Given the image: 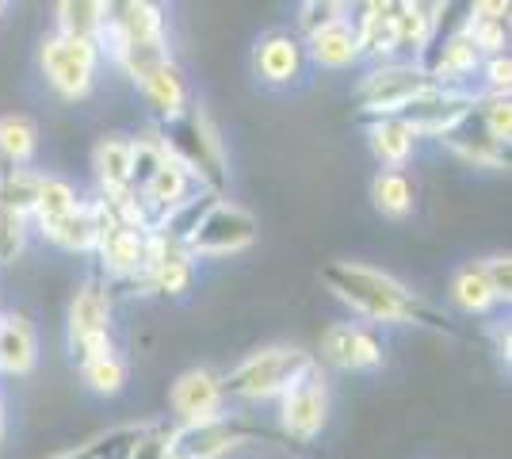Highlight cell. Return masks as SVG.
I'll return each mask as SVG.
<instances>
[{
	"label": "cell",
	"instance_id": "cell-1",
	"mask_svg": "<svg viewBox=\"0 0 512 459\" xmlns=\"http://www.w3.org/2000/svg\"><path fill=\"white\" fill-rule=\"evenodd\" d=\"M321 280L352 314H360L367 322L432 329V333H448V337L459 333L448 314L436 303H428L421 291H413L402 280H394L390 272H379L371 264L333 261L321 268Z\"/></svg>",
	"mask_w": 512,
	"mask_h": 459
},
{
	"label": "cell",
	"instance_id": "cell-2",
	"mask_svg": "<svg viewBox=\"0 0 512 459\" xmlns=\"http://www.w3.org/2000/svg\"><path fill=\"white\" fill-rule=\"evenodd\" d=\"M157 131H161V142H165L169 157L192 176L199 192H211V196L226 192L230 157H226V142H222V131L211 119V111L203 104H192L176 123L157 127Z\"/></svg>",
	"mask_w": 512,
	"mask_h": 459
},
{
	"label": "cell",
	"instance_id": "cell-3",
	"mask_svg": "<svg viewBox=\"0 0 512 459\" xmlns=\"http://www.w3.org/2000/svg\"><path fill=\"white\" fill-rule=\"evenodd\" d=\"M310 368H318L314 352L299 345H272V349L245 356L234 372L222 375V394L226 402H268V398H279L287 387H295Z\"/></svg>",
	"mask_w": 512,
	"mask_h": 459
},
{
	"label": "cell",
	"instance_id": "cell-4",
	"mask_svg": "<svg viewBox=\"0 0 512 459\" xmlns=\"http://www.w3.org/2000/svg\"><path fill=\"white\" fill-rule=\"evenodd\" d=\"M436 81L428 77V69L421 62H383V66H371L363 73V81L356 85L352 96V108L363 123L367 119H386V115H402L409 100H417L425 88H432Z\"/></svg>",
	"mask_w": 512,
	"mask_h": 459
},
{
	"label": "cell",
	"instance_id": "cell-5",
	"mask_svg": "<svg viewBox=\"0 0 512 459\" xmlns=\"http://www.w3.org/2000/svg\"><path fill=\"white\" fill-rule=\"evenodd\" d=\"M65 345L73 364H88V360H100L111 356V287L92 276L77 287L73 303H69V318H65Z\"/></svg>",
	"mask_w": 512,
	"mask_h": 459
},
{
	"label": "cell",
	"instance_id": "cell-6",
	"mask_svg": "<svg viewBox=\"0 0 512 459\" xmlns=\"http://www.w3.org/2000/svg\"><path fill=\"white\" fill-rule=\"evenodd\" d=\"M100 46L85 43V39H65V35H50L39 50V66H43L46 85L54 88L62 100L77 104L85 100L92 85H96V69H100Z\"/></svg>",
	"mask_w": 512,
	"mask_h": 459
},
{
	"label": "cell",
	"instance_id": "cell-7",
	"mask_svg": "<svg viewBox=\"0 0 512 459\" xmlns=\"http://www.w3.org/2000/svg\"><path fill=\"white\" fill-rule=\"evenodd\" d=\"M260 234V222L249 207H241L234 199H218L211 211L199 219V226L192 230V238L184 241V249L192 253V261L199 257H234L245 253Z\"/></svg>",
	"mask_w": 512,
	"mask_h": 459
},
{
	"label": "cell",
	"instance_id": "cell-8",
	"mask_svg": "<svg viewBox=\"0 0 512 459\" xmlns=\"http://www.w3.org/2000/svg\"><path fill=\"white\" fill-rule=\"evenodd\" d=\"M264 433L249 425L241 414H218L207 421H195V425H172L169 448L180 452L184 459H226L230 452L245 448L249 440H260Z\"/></svg>",
	"mask_w": 512,
	"mask_h": 459
},
{
	"label": "cell",
	"instance_id": "cell-9",
	"mask_svg": "<svg viewBox=\"0 0 512 459\" xmlns=\"http://www.w3.org/2000/svg\"><path fill=\"white\" fill-rule=\"evenodd\" d=\"M325 425H329V383L318 364L302 375L295 387L279 394V429L295 444H310L321 437Z\"/></svg>",
	"mask_w": 512,
	"mask_h": 459
},
{
	"label": "cell",
	"instance_id": "cell-10",
	"mask_svg": "<svg viewBox=\"0 0 512 459\" xmlns=\"http://www.w3.org/2000/svg\"><path fill=\"white\" fill-rule=\"evenodd\" d=\"M249 66H253V77L260 88H272V92L299 88L306 81V66H310L306 62V43L287 27H272L253 43Z\"/></svg>",
	"mask_w": 512,
	"mask_h": 459
},
{
	"label": "cell",
	"instance_id": "cell-11",
	"mask_svg": "<svg viewBox=\"0 0 512 459\" xmlns=\"http://www.w3.org/2000/svg\"><path fill=\"white\" fill-rule=\"evenodd\" d=\"M478 96L474 88H444V85H432L425 88L417 100H409L398 119H406L413 131L421 138H444L448 131H455L470 111L478 108Z\"/></svg>",
	"mask_w": 512,
	"mask_h": 459
},
{
	"label": "cell",
	"instance_id": "cell-12",
	"mask_svg": "<svg viewBox=\"0 0 512 459\" xmlns=\"http://www.w3.org/2000/svg\"><path fill=\"white\" fill-rule=\"evenodd\" d=\"M314 360L337 372H379L386 364V349L360 322H333L321 333V352Z\"/></svg>",
	"mask_w": 512,
	"mask_h": 459
},
{
	"label": "cell",
	"instance_id": "cell-13",
	"mask_svg": "<svg viewBox=\"0 0 512 459\" xmlns=\"http://www.w3.org/2000/svg\"><path fill=\"white\" fill-rule=\"evenodd\" d=\"M92 257L100 261L107 280H115V284H142V272L150 264V234L111 222L100 234V245H96Z\"/></svg>",
	"mask_w": 512,
	"mask_h": 459
},
{
	"label": "cell",
	"instance_id": "cell-14",
	"mask_svg": "<svg viewBox=\"0 0 512 459\" xmlns=\"http://www.w3.org/2000/svg\"><path fill=\"white\" fill-rule=\"evenodd\" d=\"M169 406H172L176 425H195V421L226 414L222 375H214L211 368H188V372L172 383Z\"/></svg>",
	"mask_w": 512,
	"mask_h": 459
},
{
	"label": "cell",
	"instance_id": "cell-15",
	"mask_svg": "<svg viewBox=\"0 0 512 459\" xmlns=\"http://www.w3.org/2000/svg\"><path fill=\"white\" fill-rule=\"evenodd\" d=\"M195 284V261L192 253L176 241H165L150 234V264L142 272V287L153 295H169V299H184Z\"/></svg>",
	"mask_w": 512,
	"mask_h": 459
},
{
	"label": "cell",
	"instance_id": "cell-16",
	"mask_svg": "<svg viewBox=\"0 0 512 459\" xmlns=\"http://www.w3.org/2000/svg\"><path fill=\"white\" fill-rule=\"evenodd\" d=\"M111 219H107L104 203L100 199H81L77 211H69L65 219L46 222L43 238L50 245H58L65 253H81V257H92L96 245H100V234H104Z\"/></svg>",
	"mask_w": 512,
	"mask_h": 459
},
{
	"label": "cell",
	"instance_id": "cell-17",
	"mask_svg": "<svg viewBox=\"0 0 512 459\" xmlns=\"http://www.w3.org/2000/svg\"><path fill=\"white\" fill-rule=\"evenodd\" d=\"M440 12H444V4H417V0L394 4V43H398L402 62L425 66L428 50L436 43V31H440Z\"/></svg>",
	"mask_w": 512,
	"mask_h": 459
},
{
	"label": "cell",
	"instance_id": "cell-18",
	"mask_svg": "<svg viewBox=\"0 0 512 459\" xmlns=\"http://www.w3.org/2000/svg\"><path fill=\"white\" fill-rule=\"evenodd\" d=\"M134 88H138V96L150 108L153 127H169V123H176L184 111L192 108V88H188V77H184V69L176 66V62L153 69L150 77Z\"/></svg>",
	"mask_w": 512,
	"mask_h": 459
},
{
	"label": "cell",
	"instance_id": "cell-19",
	"mask_svg": "<svg viewBox=\"0 0 512 459\" xmlns=\"http://www.w3.org/2000/svg\"><path fill=\"white\" fill-rule=\"evenodd\" d=\"M363 134H367V150H371V157L383 169H406L409 161H413V153H417V146H421V134L413 131L406 119H398V115L367 119Z\"/></svg>",
	"mask_w": 512,
	"mask_h": 459
},
{
	"label": "cell",
	"instance_id": "cell-20",
	"mask_svg": "<svg viewBox=\"0 0 512 459\" xmlns=\"http://www.w3.org/2000/svg\"><path fill=\"white\" fill-rule=\"evenodd\" d=\"M360 16H352L356 39H360V58H371L375 66L394 62L398 58V43H394V0H371L356 8Z\"/></svg>",
	"mask_w": 512,
	"mask_h": 459
},
{
	"label": "cell",
	"instance_id": "cell-21",
	"mask_svg": "<svg viewBox=\"0 0 512 459\" xmlns=\"http://www.w3.org/2000/svg\"><path fill=\"white\" fill-rule=\"evenodd\" d=\"M440 146H448V150L455 153L463 165H470V169H486V173H505V169H509V150L493 146L474 111H470L455 131H448L440 138Z\"/></svg>",
	"mask_w": 512,
	"mask_h": 459
},
{
	"label": "cell",
	"instance_id": "cell-22",
	"mask_svg": "<svg viewBox=\"0 0 512 459\" xmlns=\"http://www.w3.org/2000/svg\"><path fill=\"white\" fill-rule=\"evenodd\" d=\"M425 69L436 85L467 88L470 77L482 69V54L474 50V43H470V35H467V27H463V23H459L448 39H444V46L436 50V58L425 62Z\"/></svg>",
	"mask_w": 512,
	"mask_h": 459
},
{
	"label": "cell",
	"instance_id": "cell-23",
	"mask_svg": "<svg viewBox=\"0 0 512 459\" xmlns=\"http://www.w3.org/2000/svg\"><path fill=\"white\" fill-rule=\"evenodd\" d=\"M39 364V337L27 314H0V375H31Z\"/></svg>",
	"mask_w": 512,
	"mask_h": 459
},
{
	"label": "cell",
	"instance_id": "cell-24",
	"mask_svg": "<svg viewBox=\"0 0 512 459\" xmlns=\"http://www.w3.org/2000/svg\"><path fill=\"white\" fill-rule=\"evenodd\" d=\"M92 169L100 180V192H130L134 188V138L104 134L92 150Z\"/></svg>",
	"mask_w": 512,
	"mask_h": 459
},
{
	"label": "cell",
	"instance_id": "cell-25",
	"mask_svg": "<svg viewBox=\"0 0 512 459\" xmlns=\"http://www.w3.org/2000/svg\"><path fill=\"white\" fill-rule=\"evenodd\" d=\"M470 43L482 58L509 54V4L501 0H478L470 4V16L463 20Z\"/></svg>",
	"mask_w": 512,
	"mask_h": 459
},
{
	"label": "cell",
	"instance_id": "cell-26",
	"mask_svg": "<svg viewBox=\"0 0 512 459\" xmlns=\"http://www.w3.org/2000/svg\"><path fill=\"white\" fill-rule=\"evenodd\" d=\"M306 62H314L321 69H352L360 62V39H356V27L352 16L333 27H325L318 35L306 39Z\"/></svg>",
	"mask_w": 512,
	"mask_h": 459
},
{
	"label": "cell",
	"instance_id": "cell-27",
	"mask_svg": "<svg viewBox=\"0 0 512 459\" xmlns=\"http://www.w3.org/2000/svg\"><path fill=\"white\" fill-rule=\"evenodd\" d=\"M371 207L383 219H409L417 207V184L406 169H379L371 176Z\"/></svg>",
	"mask_w": 512,
	"mask_h": 459
},
{
	"label": "cell",
	"instance_id": "cell-28",
	"mask_svg": "<svg viewBox=\"0 0 512 459\" xmlns=\"http://www.w3.org/2000/svg\"><path fill=\"white\" fill-rule=\"evenodd\" d=\"M39 153V127L27 115H0V161L8 169H27Z\"/></svg>",
	"mask_w": 512,
	"mask_h": 459
},
{
	"label": "cell",
	"instance_id": "cell-29",
	"mask_svg": "<svg viewBox=\"0 0 512 459\" xmlns=\"http://www.w3.org/2000/svg\"><path fill=\"white\" fill-rule=\"evenodd\" d=\"M54 12H58V31H54V35L85 39V43H96V39H100L104 20H107L104 0H62Z\"/></svg>",
	"mask_w": 512,
	"mask_h": 459
},
{
	"label": "cell",
	"instance_id": "cell-30",
	"mask_svg": "<svg viewBox=\"0 0 512 459\" xmlns=\"http://www.w3.org/2000/svg\"><path fill=\"white\" fill-rule=\"evenodd\" d=\"M39 184H43V173H35V169H8L4 165L0 169V207L31 219L35 199H39Z\"/></svg>",
	"mask_w": 512,
	"mask_h": 459
},
{
	"label": "cell",
	"instance_id": "cell-31",
	"mask_svg": "<svg viewBox=\"0 0 512 459\" xmlns=\"http://www.w3.org/2000/svg\"><path fill=\"white\" fill-rule=\"evenodd\" d=\"M451 303L459 306L463 314H490L493 306H497L478 261L467 264V268H459V272L451 276Z\"/></svg>",
	"mask_w": 512,
	"mask_h": 459
},
{
	"label": "cell",
	"instance_id": "cell-32",
	"mask_svg": "<svg viewBox=\"0 0 512 459\" xmlns=\"http://www.w3.org/2000/svg\"><path fill=\"white\" fill-rule=\"evenodd\" d=\"M218 199H222V196H211V192H195V196L184 199L176 211H169V215L161 219V226H157L153 234H157V238H165V241H176V245H184V241L192 238L195 226H199V219L211 211Z\"/></svg>",
	"mask_w": 512,
	"mask_h": 459
},
{
	"label": "cell",
	"instance_id": "cell-33",
	"mask_svg": "<svg viewBox=\"0 0 512 459\" xmlns=\"http://www.w3.org/2000/svg\"><path fill=\"white\" fill-rule=\"evenodd\" d=\"M77 188L65 180V176H46L43 173V184H39V199H35V211H31V219H39V226L46 222H58L65 219L69 211H77Z\"/></svg>",
	"mask_w": 512,
	"mask_h": 459
},
{
	"label": "cell",
	"instance_id": "cell-34",
	"mask_svg": "<svg viewBox=\"0 0 512 459\" xmlns=\"http://www.w3.org/2000/svg\"><path fill=\"white\" fill-rule=\"evenodd\" d=\"M127 375H130V368L119 352L81 364V379H85V387L92 394H104V398H115V394L127 391Z\"/></svg>",
	"mask_w": 512,
	"mask_h": 459
},
{
	"label": "cell",
	"instance_id": "cell-35",
	"mask_svg": "<svg viewBox=\"0 0 512 459\" xmlns=\"http://www.w3.org/2000/svg\"><path fill=\"white\" fill-rule=\"evenodd\" d=\"M478 123H482V131L490 138L493 146H501V150H509V138H512V100L509 96H478Z\"/></svg>",
	"mask_w": 512,
	"mask_h": 459
},
{
	"label": "cell",
	"instance_id": "cell-36",
	"mask_svg": "<svg viewBox=\"0 0 512 459\" xmlns=\"http://www.w3.org/2000/svg\"><path fill=\"white\" fill-rule=\"evenodd\" d=\"M348 12L352 8L341 4V0H306V4H299V16H295V35L306 43L310 35H318L325 27L348 20Z\"/></svg>",
	"mask_w": 512,
	"mask_h": 459
},
{
	"label": "cell",
	"instance_id": "cell-37",
	"mask_svg": "<svg viewBox=\"0 0 512 459\" xmlns=\"http://www.w3.org/2000/svg\"><path fill=\"white\" fill-rule=\"evenodd\" d=\"M27 249V219L0 207V264H12Z\"/></svg>",
	"mask_w": 512,
	"mask_h": 459
},
{
	"label": "cell",
	"instance_id": "cell-38",
	"mask_svg": "<svg viewBox=\"0 0 512 459\" xmlns=\"http://www.w3.org/2000/svg\"><path fill=\"white\" fill-rule=\"evenodd\" d=\"M478 268H482V276H486V284H490L493 299H497V303H509L512 299V257L509 253H490V257L478 261Z\"/></svg>",
	"mask_w": 512,
	"mask_h": 459
},
{
	"label": "cell",
	"instance_id": "cell-39",
	"mask_svg": "<svg viewBox=\"0 0 512 459\" xmlns=\"http://www.w3.org/2000/svg\"><path fill=\"white\" fill-rule=\"evenodd\" d=\"M482 77H486V88H482V96H509V88H512V58H509V54L482 58Z\"/></svg>",
	"mask_w": 512,
	"mask_h": 459
},
{
	"label": "cell",
	"instance_id": "cell-40",
	"mask_svg": "<svg viewBox=\"0 0 512 459\" xmlns=\"http://www.w3.org/2000/svg\"><path fill=\"white\" fill-rule=\"evenodd\" d=\"M169 437L172 425H146V433L134 440V448H130V459H161L169 452Z\"/></svg>",
	"mask_w": 512,
	"mask_h": 459
},
{
	"label": "cell",
	"instance_id": "cell-41",
	"mask_svg": "<svg viewBox=\"0 0 512 459\" xmlns=\"http://www.w3.org/2000/svg\"><path fill=\"white\" fill-rule=\"evenodd\" d=\"M493 341H497V356L509 368V322H493Z\"/></svg>",
	"mask_w": 512,
	"mask_h": 459
},
{
	"label": "cell",
	"instance_id": "cell-42",
	"mask_svg": "<svg viewBox=\"0 0 512 459\" xmlns=\"http://www.w3.org/2000/svg\"><path fill=\"white\" fill-rule=\"evenodd\" d=\"M54 459H96V448L85 444V448H73V452H62V456H54Z\"/></svg>",
	"mask_w": 512,
	"mask_h": 459
},
{
	"label": "cell",
	"instance_id": "cell-43",
	"mask_svg": "<svg viewBox=\"0 0 512 459\" xmlns=\"http://www.w3.org/2000/svg\"><path fill=\"white\" fill-rule=\"evenodd\" d=\"M4 429H8V417H4V406H0V444H4Z\"/></svg>",
	"mask_w": 512,
	"mask_h": 459
},
{
	"label": "cell",
	"instance_id": "cell-44",
	"mask_svg": "<svg viewBox=\"0 0 512 459\" xmlns=\"http://www.w3.org/2000/svg\"><path fill=\"white\" fill-rule=\"evenodd\" d=\"M161 459H184V456H180V452H172V448H169V452H165Z\"/></svg>",
	"mask_w": 512,
	"mask_h": 459
},
{
	"label": "cell",
	"instance_id": "cell-45",
	"mask_svg": "<svg viewBox=\"0 0 512 459\" xmlns=\"http://www.w3.org/2000/svg\"><path fill=\"white\" fill-rule=\"evenodd\" d=\"M4 12H8V4H4V0H0V16H4Z\"/></svg>",
	"mask_w": 512,
	"mask_h": 459
}]
</instances>
